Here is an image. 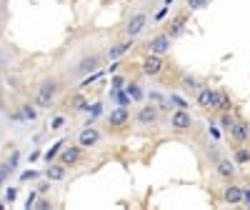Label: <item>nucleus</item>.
I'll return each mask as SVG.
<instances>
[{"label": "nucleus", "mask_w": 250, "mask_h": 210, "mask_svg": "<svg viewBox=\"0 0 250 210\" xmlns=\"http://www.w3.org/2000/svg\"><path fill=\"white\" fill-rule=\"evenodd\" d=\"M60 80L58 78H45V80H40V85L35 88V103H38V108H50V105L55 103L58 93H60Z\"/></svg>", "instance_id": "obj_1"}, {"label": "nucleus", "mask_w": 250, "mask_h": 210, "mask_svg": "<svg viewBox=\"0 0 250 210\" xmlns=\"http://www.w3.org/2000/svg\"><path fill=\"white\" fill-rule=\"evenodd\" d=\"M165 68V55H155V53H145V58L140 60V73L145 78H158Z\"/></svg>", "instance_id": "obj_2"}, {"label": "nucleus", "mask_w": 250, "mask_h": 210, "mask_svg": "<svg viewBox=\"0 0 250 210\" xmlns=\"http://www.w3.org/2000/svg\"><path fill=\"white\" fill-rule=\"evenodd\" d=\"M195 103L203 110H218L220 105V88H210V85H200V90L195 93Z\"/></svg>", "instance_id": "obj_3"}, {"label": "nucleus", "mask_w": 250, "mask_h": 210, "mask_svg": "<svg viewBox=\"0 0 250 210\" xmlns=\"http://www.w3.org/2000/svg\"><path fill=\"white\" fill-rule=\"evenodd\" d=\"M100 63H103V55L100 53H85L75 65H73V75H90L95 70H100Z\"/></svg>", "instance_id": "obj_4"}, {"label": "nucleus", "mask_w": 250, "mask_h": 210, "mask_svg": "<svg viewBox=\"0 0 250 210\" xmlns=\"http://www.w3.org/2000/svg\"><path fill=\"white\" fill-rule=\"evenodd\" d=\"M135 123L140 125V128H155V125L160 123V108L153 103L143 105V108H138L135 113Z\"/></svg>", "instance_id": "obj_5"}, {"label": "nucleus", "mask_w": 250, "mask_h": 210, "mask_svg": "<svg viewBox=\"0 0 250 210\" xmlns=\"http://www.w3.org/2000/svg\"><path fill=\"white\" fill-rule=\"evenodd\" d=\"M145 48V53H155V55H168L170 53V48H173V38L168 35V33H158V35H153L148 43L143 45Z\"/></svg>", "instance_id": "obj_6"}, {"label": "nucleus", "mask_w": 250, "mask_h": 210, "mask_svg": "<svg viewBox=\"0 0 250 210\" xmlns=\"http://www.w3.org/2000/svg\"><path fill=\"white\" fill-rule=\"evenodd\" d=\"M168 125H170L173 133H188V130L193 128V115L188 113V110H183V108H175V110L170 113Z\"/></svg>", "instance_id": "obj_7"}, {"label": "nucleus", "mask_w": 250, "mask_h": 210, "mask_svg": "<svg viewBox=\"0 0 250 210\" xmlns=\"http://www.w3.org/2000/svg\"><path fill=\"white\" fill-rule=\"evenodd\" d=\"M105 123L110 125L113 130H123L125 125L130 123V108L128 105H115V108L105 115Z\"/></svg>", "instance_id": "obj_8"}, {"label": "nucleus", "mask_w": 250, "mask_h": 210, "mask_svg": "<svg viewBox=\"0 0 250 210\" xmlns=\"http://www.w3.org/2000/svg\"><path fill=\"white\" fill-rule=\"evenodd\" d=\"M243 193H245V185H238L235 180H228V183L223 185L220 198H223V203H228V205H240V203H243Z\"/></svg>", "instance_id": "obj_9"}, {"label": "nucleus", "mask_w": 250, "mask_h": 210, "mask_svg": "<svg viewBox=\"0 0 250 210\" xmlns=\"http://www.w3.org/2000/svg\"><path fill=\"white\" fill-rule=\"evenodd\" d=\"M145 25H148V15H145V13L130 15V20L125 23V38H140Z\"/></svg>", "instance_id": "obj_10"}, {"label": "nucleus", "mask_w": 250, "mask_h": 210, "mask_svg": "<svg viewBox=\"0 0 250 210\" xmlns=\"http://www.w3.org/2000/svg\"><path fill=\"white\" fill-rule=\"evenodd\" d=\"M235 173H238V163L230 160V158H218L215 160V175L220 180H235Z\"/></svg>", "instance_id": "obj_11"}, {"label": "nucleus", "mask_w": 250, "mask_h": 210, "mask_svg": "<svg viewBox=\"0 0 250 210\" xmlns=\"http://www.w3.org/2000/svg\"><path fill=\"white\" fill-rule=\"evenodd\" d=\"M58 160H60L62 165H68V168L78 165V163L83 160V145L78 143V145H70V148H62L60 155H58Z\"/></svg>", "instance_id": "obj_12"}, {"label": "nucleus", "mask_w": 250, "mask_h": 210, "mask_svg": "<svg viewBox=\"0 0 250 210\" xmlns=\"http://www.w3.org/2000/svg\"><path fill=\"white\" fill-rule=\"evenodd\" d=\"M100 130L95 128V125H85V128L80 130V135H78V143L83 145V148H95V145L100 143Z\"/></svg>", "instance_id": "obj_13"}, {"label": "nucleus", "mask_w": 250, "mask_h": 210, "mask_svg": "<svg viewBox=\"0 0 250 210\" xmlns=\"http://www.w3.org/2000/svg\"><path fill=\"white\" fill-rule=\"evenodd\" d=\"M185 25H188V13H178L168 25H165V33H168L173 40L175 38H180L183 33H185Z\"/></svg>", "instance_id": "obj_14"}, {"label": "nucleus", "mask_w": 250, "mask_h": 210, "mask_svg": "<svg viewBox=\"0 0 250 210\" xmlns=\"http://www.w3.org/2000/svg\"><path fill=\"white\" fill-rule=\"evenodd\" d=\"M133 48H135V38H125V40L115 43V45L105 53V58H108V60H118V58H123L125 53H130Z\"/></svg>", "instance_id": "obj_15"}, {"label": "nucleus", "mask_w": 250, "mask_h": 210, "mask_svg": "<svg viewBox=\"0 0 250 210\" xmlns=\"http://www.w3.org/2000/svg\"><path fill=\"white\" fill-rule=\"evenodd\" d=\"M230 135L235 143H250V123L248 120H235V125L230 128Z\"/></svg>", "instance_id": "obj_16"}, {"label": "nucleus", "mask_w": 250, "mask_h": 210, "mask_svg": "<svg viewBox=\"0 0 250 210\" xmlns=\"http://www.w3.org/2000/svg\"><path fill=\"white\" fill-rule=\"evenodd\" d=\"M45 178L53 180V183H62V180L68 178V165H62L60 160H58V163H48V168H45Z\"/></svg>", "instance_id": "obj_17"}, {"label": "nucleus", "mask_w": 250, "mask_h": 210, "mask_svg": "<svg viewBox=\"0 0 250 210\" xmlns=\"http://www.w3.org/2000/svg\"><path fill=\"white\" fill-rule=\"evenodd\" d=\"M68 108H70L73 113H88V110H90V100L83 95V93H73L70 100H68Z\"/></svg>", "instance_id": "obj_18"}, {"label": "nucleus", "mask_w": 250, "mask_h": 210, "mask_svg": "<svg viewBox=\"0 0 250 210\" xmlns=\"http://www.w3.org/2000/svg\"><path fill=\"white\" fill-rule=\"evenodd\" d=\"M178 85H180V90L183 93H188V95H195L198 90H200V85H203V83L195 78V75H190V73H185V75H180V83H178Z\"/></svg>", "instance_id": "obj_19"}, {"label": "nucleus", "mask_w": 250, "mask_h": 210, "mask_svg": "<svg viewBox=\"0 0 250 210\" xmlns=\"http://www.w3.org/2000/svg\"><path fill=\"white\" fill-rule=\"evenodd\" d=\"M125 93L130 95V100H133V103H140L143 98H148V93L143 90V85H140L138 80H128V83H125Z\"/></svg>", "instance_id": "obj_20"}, {"label": "nucleus", "mask_w": 250, "mask_h": 210, "mask_svg": "<svg viewBox=\"0 0 250 210\" xmlns=\"http://www.w3.org/2000/svg\"><path fill=\"white\" fill-rule=\"evenodd\" d=\"M233 160L238 163V168L250 163V148H248V143H238V148L233 150Z\"/></svg>", "instance_id": "obj_21"}, {"label": "nucleus", "mask_w": 250, "mask_h": 210, "mask_svg": "<svg viewBox=\"0 0 250 210\" xmlns=\"http://www.w3.org/2000/svg\"><path fill=\"white\" fill-rule=\"evenodd\" d=\"M38 103L33 105V103H23L20 105V113H23V118H25V123H35L38 120Z\"/></svg>", "instance_id": "obj_22"}, {"label": "nucleus", "mask_w": 250, "mask_h": 210, "mask_svg": "<svg viewBox=\"0 0 250 210\" xmlns=\"http://www.w3.org/2000/svg\"><path fill=\"white\" fill-rule=\"evenodd\" d=\"M62 148H65V140H58V143H53L50 148L43 153V160H45V163H53V160L60 155V150H62Z\"/></svg>", "instance_id": "obj_23"}, {"label": "nucleus", "mask_w": 250, "mask_h": 210, "mask_svg": "<svg viewBox=\"0 0 250 210\" xmlns=\"http://www.w3.org/2000/svg\"><path fill=\"white\" fill-rule=\"evenodd\" d=\"M218 113H233V98L228 95V90L220 88V105H218Z\"/></svg>", "instance_id": "obj_24"}, {"label": "nucleus", "mask_w": 250, "mask_h": 210, "mask_svg": "<svg viewBox=\"0 0 250 210\" xmlns=\"http://www.w3.org/2000/svg\"><path fill=\"white\" fill-rule=\"evenodd\" d=\"M218 123H220V128H223L225 133H230V128H233V125H235V118H233L230 113H220Z\"/></svg>", "instance_id": "obj_25"}, {"label": "nucleus", "mask_w": 250, "mask_h": 210, "mask_svg": "<svg viewBox=\"0 0 250 210\" xmlns=\"http://www.w3.org/2000/svg\"><path fill=\"white\" fill-rule=\"evenodd\" d=\"M210 5V0H185V8L188 10H203Z\"/></svg>", "instance_id": "obj_26"}, {"label": "nucleus", "mask_w": 250, "mask_h": 210, "mask_svg": "<svg viewBox=\"0 0 250 210\" xmlns=\"http://www.w3.org/2000/svg\"><path fill=\"white\" fill-rule=\"evenodd\" d=\"M62 125H65V115H55V118L50 120V130H60Z\"/></svg>", "instance_id": "obj_27"}, {"label": "nucleus", "mask_w": 250, "mask_h": 210, "mask_svg": "<svg viewBox=\"0 0 250 210\" xmlns=\"http://www.w3.org/2000/svg\"><path fill=\"white\" fill-rule=\"evenodd\" d=\"M170 105H175V108H183V110L188 108V103H185L183 98H178V95H173V93H170Z\"/></svg>", "instance_id": "obj_28"}, {"label": "nucleus", "mask_w": 250, "mask_h": 210, "mask_svg": "<svg viewBox=\"0 0 250 210\" xmlns=\"http://www.w3.org/2000/svg\"><path fill=\"white\" fill-rule=\"evenodd\" d=\"M53 208V203L48 200V198H40L38 203H35V210H50Z\"/></svg>", "instance_id": "obj_29"}, {"label": "nucleus", "mask_w": 250, "mask_h": 210, "mask_svg": "<svg viewBox=\"0 0 250 210\" xmlns=\"http://www.w3.org/2000/svg\"><path fill=\"white\" fill-rule=\"evenodd\" d=\"M15 198H18V188H8V190H5V203H15Z\"/></svg>", "instance_id": "obj_30"}, {"label": "nucleus", "mask_w": 250, "mask_h": 210, "mask_svg": "<svg viewBox=\"0 0 250 210\" xmlns=\"http://www.w3.org/2000/svg\"><path fill=\"white\" fill-rule=\"evenodd\" d=\"M38 195H40V193H38V188H35V190L28 195V200H25V208H35V203H38Z\"/></svg>", "instance_id": "obj_31"}, {"label": "nucleus", "mask_w": 250, "mask_h": 210, "mask_svg": "<svg viewBox=\"0 0 250 210\" xmlns=\"http://www.w3.org/2000/svg\"><path fill=\"white\" fill-rule=\"evenodd\" d=\"M123 85H125V75H115L110 80V88H123Z\"/></svg>", "instance_id": "obj_32"}, {"label": "nucleus", "mask_w": 250, "mask_h": 210, "mask_svg": "<svg viewBox=\"0 0 250 210\" xmlns=\"http://www.w3.org/2000/svg\"><path fill=\"white\" fill-rule=\"evenodd\" d=\"M50 183H53V180L45 178V183H40V185H38V193H40V195H45V193L50 190Z\"/></svg>", "instance_id": "obj_33"}, {"label": "nucleus", "mask_w": 250, "mask_h": 210, "mask_svg": "<svg viewBox=\"0 0 250 210\" xmlns=\"http://www.w3.org/2000/svg\"><path fill=\"white\" fill-rule=\"evenodd\" d=\"M168 10H170V5H165V3H163V8H160V10L155 13V20H163L165 15H168Z\"/></svg>", "instance_id": "obj_34"}, {"label": "nucleus", "mask_w": 250, "mask_h": 210, "mask_svg": "<svg viewBox=\"0 0 250 210\" xmlns=\"http://www.w3.org/2000/svg\"><path fill=\"white\" fill-rule=\"evenodd\" d=\"M243 205L250 208V185H245V193H243Z\"/></svg>", "instance_id": "obj_35"}, {"label": "nucleus", "mask_w": 250, "mask_h": 210, "mask_svg": "<svg viewBox=\"0 0 250 210\" xmlns=\"http://www.w3.org/2000/svg\"><path fill=\"white\" fill-rule=\"evenodd\" d=\"M20 178H23V180H33V178H38V173H35V170H25Z\"/></svg>", "instance_id": "obj_36"}, {"label": "nucleus", "mask_w": 250, "mask_h": 210, "mask_svg": "<svg viewBox=\"0 0 250 210\" xmlns=\"http://www.w3.org/2000/svg\"><path fill=\"white\" fill-rule=\"evenodd\" d=\"M210 135H213V138H220V130L215 128V125H210Z\"/></svg>", "instance_id": "obj_37"}, {"label": "nucleus", "mask_w": 250, "mask_h": 210, "mask_svg": "<svg viewBox=\"0 0 250 210\" xmlns=\"http://www.w3.org/2000/svg\"><path fill=\"white\" fill-rule=\"evenodd\" d=\"M175 3V0H165V5H173Z\"/></svg>", "instance_id": "obj_38"}]
</instances>
